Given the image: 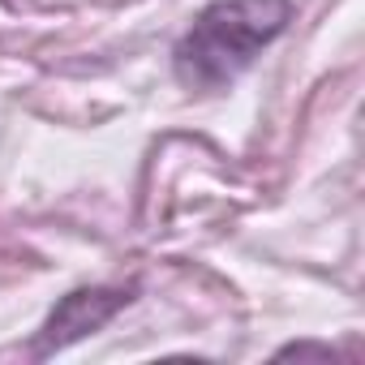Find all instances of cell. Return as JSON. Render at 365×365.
I'll list each match as a JSON object with an SVG mask.
<instances>
[{"instance_id": "7a4b0ae2", "label": "cell", "mask_w": 365, "mask_h": 365, "mask_svg": "<svg viewBox=\"0 0 365 365\" xmlns=\"http://www.w3.org/2000/svg\"><path fill=\"white\" fill-rule=\"evenodd\" d=\"M133 292L138 288H78L69 297L56 301V309L48 314L43 331H39V344H35V356H52L86 335H95L99 327H108L125 305H133Z\"/></svg>"}, {"instance_id": "6da1fadb", "label": "cell", "mask_w": 365, "mask_h": 365, "mask_svg": "<svg viewBox=\"0 0 365 365\" xmlns=\"http://www.w3.org/2000/svg\"><path fill=\"white\" fill-rule=\"evenodd\" d=\"M292 22V0H211L194 26L176 39L172 69L190 91H220L237 82L262 48Z\"/></svg>"}, {"instance_id": "3957f363", "label": "cell", "mask_w": 365, "mask_h": 365, "mask_svg": "<svg viewBox=\"0 0 365 365\" xmlns=\"http://www.w3.org/2000/svg\"><path fill=\"white\" fill-rule=\"evenodd\" d=\"M279 356H335L327 344H288V348H279Z\"/></svg>"}]
</instances>
